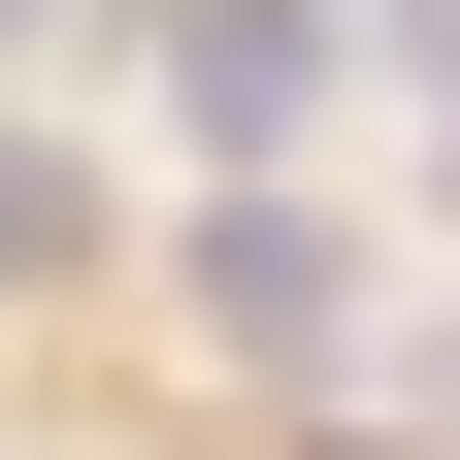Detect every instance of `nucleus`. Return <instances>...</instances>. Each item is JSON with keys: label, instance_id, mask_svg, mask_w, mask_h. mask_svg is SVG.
Instances as JSON below:
<instances>
[{"label": "nucleus", "instance_id": "obj_1", "mask_svg": "<svg viewBox=\"0 0 460 460\" xmlns=\"http://www.w3.org/2000/svg\"><path fill=\"white\" fill-rule=\"evenodd\" d=\"M198 329H230V362H329V329H362V230H329V198H230L198 230Z\"/></svg>", "mask_w": 460, "mask_h": 460}, {"label": "nucleus", "instance_id": "obj_2", "mask_svg": "<svg viewBox=\"0 0 460 460\" xmlns=\"http://www.w3.org/2000/svg\"><path fill=\"white\" fill-rule=\"evenodd\" d=\"M164 99H198V132L263 164V132H296V99H329V0H198V33H164Z\"/></svg>", "mask_w": 460, "mask_h": 460}, {"label": "nucleus", "instance_id": "obj_3", "mask_svg": "<svg viewBox=\"0 0 460 460\" xmlns=\"http://www.w3.org/2000/svg\"><path fill=\"white\" fill-rule=\"evenodd\" d=\"M66 230H99V198H66V132H0V296H33Z\"/></svg>", "mask_w": 460, "mask_h": 460}]
</instances>
